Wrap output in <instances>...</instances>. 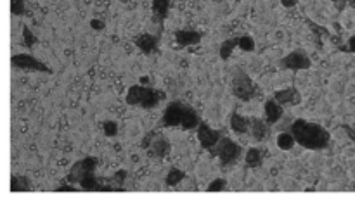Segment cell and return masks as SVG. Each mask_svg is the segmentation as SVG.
Here are the masks:
<instances>
[{
  "instance_id": "obj_21",
  "label": "cell",
  "mask_w": 355,
  "mask_h": 202,
  "mask_svg": "<svg viewBox=\"0 0 355 202\" xmlns=\"http://www.w3.org/2000/svg\"><path fill=\"white\" fill-rule=\"evenodd\" d=\"M236 47H239V38H231V40H225L220 47V57L222 61H227L231 57V52L234 50Z\"/></svg>"
},
{
  "instance_id": "obj_31",
  "label": "cell",
  "mask_w": 355,
  "mask_h": 202,
  "mask_svg": "<svg viewBox=\"0 0 355 202\" xmlns=\"http://www.w3.org/2000/svg\"><path fill=\"white\" fill-rule=\"evenodd\" d=\"M343 130H345V132H346V133H348V135H350V138H352V140L355 142V132H353V130H352V128H350V126H346V125L343 126Z\"/></svg>"
},
{
  "instance_id": "obj_16",
  "label": "cell",
  "mask_w": 355,
  "mask_h": 202,
  "mask_svg": "<svg viewBox=\"0 0 355 202\" xmlns=\"http://www.w3.org/2000/svg\"><path fill=\"white\" fill-rule=\"evenodd\" d=\"M135 45H137L144 54H153L156 52V49H158V36L146 33V35H141L135 40Z\"/></svg>"
},
{
  "instance_id": "obj_8",
  "label": "cell",
  "mask_w": 355,
  "mask_h": 202,
  "mask_svg": "<svg viewBox=\"0 0 355 202\" xmlns=\"http://www.w3.org/2000/svg\"><path fill=\"white\" fill-rule=\"evenodd\" d=\"M310 57L307 56L305 52H291L286 57H282L281 66L286 67V69L291 71H300V69H308L310 67Z\"/></svg>"
},
{
  "instance_id": "obj_23",
  "label": "cell",
  "mask_w": 355,
  "mask_h": 202,
  "mask_svg": "<svg viewBox=\"0 0 355 202\" xmlns=\"http://www.w3.org/2000/svg\"><path fill=\"white\" fill-rule=\"evenodd\" d=\"M184 178H185L184 171L177 170V168H172V170L168 171V175H167V185H170V187H175V185H179Z\"/></svg>"
},
{
  "instance_id": "obj_12",
  "label": "cell",
  "mask_w": 355,
  "mask_h": 202,
  "mask_svg": "<svg viewBox=\"0 0 355 202\" xmlns=\"http://www.w3.org/2000/svg\"><path fill=\"white\" fill-rule=\"evenodd\" d=\"M265 119H267L269 125H276L279 119L282 117V114H284V111H282V106L277 102L276 99H270L265 102Z\"/></svg>"
},
{
  "instance_id": "obj_30",
  "label": "cell",
  "mask_w": 355,
  "mask_h": 202,
  "mask_svg": "<svg viewBox=\"0 0 355 202\" xmlns=\"http://www.w3.org/2000/svg\"><path fill=\"white\" fill-rule=\"evenodd\" d=\"M297 2H298V0H281V4L284 7H295V6H297Z\"/></svg>"
},
{
  "instance_id": "obj_11",
  "label": "cell",
  "mask_w": 355,
  "mask_h": 202,
  "mask_svg": "<svg viewBox=\"0 0 355 202\" xmlns=\"http://www.w3.org/2000/svg\"><path fill=\"white\" fill-rule=\"evenodd\" d=\"M201 33L194 29H179L175 31V40L180 47H189V45H198L201 42Z\"/></svg>"
},
{
  "instance_id": "obj_19",
  "label": "cell",
  "mask_w": 355,
  "mask_h": 202,
  "mask_svg": "<svg viewBox=\"0 0 355 202\" xmlns=\"http://www.w3.org/2000/svg\"><path fill=\"white\" fill-rule=\"evenodd\" d=\"M31 188V183H29L28 178H24V176H12L11 180V190L12 192H26Z\"/></svg>"
},
{
  "instance_id": "obj_28",
  "label": "cell",
  "mask_w": 355,
  "mask_h": 202,
  "mask_svg": "<svg viewBox=\"0 0 355 202\" xmlns=\"http://www.w3.org/2000/svg\"><path fill=\"white\" fill-rule=\"evenodd\" d=\"M23 36H24V45H28V47H33V45H35L37 38L33 36V33H31V29H29V28L23 29Z\"/></svg>"
},
{
  "instance_id": "obj_18",
  "label": "cell",
  "mask_w": 355,
  "mask_h": 202,
  "mask_svg": "<svg viewBox=\"0 0 355 202\" xmlns=\"http://www.w3.org/2000/svg\"><path fill=\"white\" fill-rule=\"evenodd\" d=\"M168 9H170V0H153V12L159 21L168 16Z\"/></svg>"
},
{
  "instance_id": "obj_7",
  "label": "cell",
  "mask_w": 355,
  "mask_h": 202,
  "mask_svg": "<svg viewBox=\"0 0 355 202\" xmlns=\"http://www.w3.org/2000/svg\"><path fill=\"white\" fill-rule=\"evenodd\" d=\"M12 66L19 67V69H28V71H42V73H52L49 66H45L44 62H40L37 57L29 56V54H18L12 57Z\"/></svg>"
},
{
  "instance_id": "obj_20",
  "label": "cell",
  "mask_w": 355,
  "mask_h": 202,
  "mask_svg": "<svg viewBox=\"0 0 355 202\" xmlns=\"http://www.w3.org/2000/svg\"><path fill=\"white\" fill-rule=\"evenodd\" d=\"M297 144V140H295V137H293V133H281L277 137V147L279 149H282V150H289V149H293V145Z\"/></svg>"
},
{
  "instance_id": "obj_10",
  "label": "cell",
  "mask_w": 355,
  "mask_h": 202,
  "mask_svg": "<svg viewBox=\"0 0 355 202\" xmlns=\"http://www.w3.org/2000/svg\"><path fill=\"white\" fill-rule=\"evenodd\" d=\"M274 99L277 100L281 106H297V104H300V100H302V95H300V92L297 90L295 87L291 88H286V90H279L274 94Z\"/></svg>"
},
{
  "instance_id": "obj_13",
  "label": "cell",
  "mask_w": 355,
  "mask_h": 202,
  "mask_svg": "<svg viewBox=\"0 0 355 202\" xmlns=\"http://www.w3.org/2000/svg\"><path fill=\"white\" fill-rule=\"evenodd\" d=\"M168 152H170V144H168V140L163 137H158L156 140L151 142L149 147H147V154H149L151 157H165V155H168Z\"/></svg>"
},
{
  "instance_id": "obj_22",
  "label": "cell",
  "mask_w": 355,
  "mask_h": 202,
  "mask_svg": "<svg viewBox=\"0 0 355 202\" xmlns=\"http://www.w3.org/2000/svg\"><path fill=\"white\" fill-rule=\"evenodd\" d=\"M262 152L259 149H250L246 152V164L250 168H260L262 166Z\"/></svg>"
},
{
  "instance_id": "obj_27",
  "label": "cell",
  "mask_w": 355,
  "mask_h": 202,
  "mask_svg": "<svg viewBox=\"0 0 355 202\" xmlns=\"http://www.w3.org/2000/svg\"><path fill=\"white\" fill-rule=\"evenodd\" d=\"M225 188V180L223 178H217L213 183L208 185V192H220Z\"/></svg>"
},
{
  "instance_id": "obj_2",
  "label": "cell",
  "mask_w": 355,
  "mask_h": 202,
  "mask_svg": "<svg viewBox=\"0 0 355 202\" xmlns=\"http://www.w3.org/2000/svg\"><path fill=\"white\" fill-rule=\"evenodd\" d=\"M163 97H165L163 92H158V90H154V88L134 85L126 92V102H128L130 106H142L146 109H151V107H154Z\"/></svg>"
},
{
  "instance_id": "obj_33",
  "label": "cell",
  "mask_w": 355,
  "mask_h": 202,
  "mask_svg": "<svg viewBox=\"0 0 355 202\" xmlns=\"http://www.w3.org/2000/svg\"><path fill=\"white\" fill-rule=\"evenodd\" d=\"M333 2L336 4L338 9H343V6H345V4H348V0H333Z\"/></svg>"
},
{
  "instance_id": "obj_9",
  "label": "cell",
  "mask_w": 355,
  "mask_h": 202,
  "mask_svg": "<svg viewBox=\"0 0 355 202\" xmlns=\"http://www.w3.org/2000/svg\"><path fill=\"white\" fill-rule=\"evenodd\" d=\"M185 106L180 102H172L168 104V107L165 109L163 117H162V125L163 126H180V121H182Z\"/></svg>"
},
{
  "instance_id": "obj_5",
  "label": "cell",
  "mask_w": 355,
  "mask_h": 202,
  "mask_svg": "<svg viewBox=\"0 0 355 202\" xmlns=\"http://www.w3.org/2000/svg\"><path fill=\"white\" fill-rule=\"evenodd\" d=\"M97 164H99V161H97L95 157H85V159H82V161L75 163L73 168L70 170V173H68L66 182L68 183H80V182H82V178L87 173L95 171Z\"/></svg>"
},
{
  "instance_id": "obj_14",
  "label": "cell",
  "mask_w": 355,
  "mask_h": 202,
  "mask_svg": "<svg viewBox=\"0 0 355 202\" xmlns=\"http://www.w3.org/2000/svg\"><path fill=\"white\" fill-rule=\"evenodd\" d=\"M251 135L256 142H264L269 137V123L260 117H251Z\"/></svg>"
},
{
  "instance_id": "obj_24",
  "label": "cell",
  "mask_w": 355,
  "mask_h": 202,
  "mask_svg": "<svg viewBox=\"0 0 355 202\" xmlns=\"http://www.w3.org/2000/svg\"><path fill=\"white\" fill-rule=\"evenodd\" d=\"M239 49L244 50V52H253V50H255V40H253L251 36H241Z\"/></svg>"
},
{
  "instance_id": "obj_34",
  "label": "cell",
  "mask_w": 355,
  "mask_h": 202,
  "mask_svg": "<svg viewBox=\"0 0 355 202\" xmlns=\"http://www.w3.org/2000/svg\"><path fill=\"white\" fill-rule=\"evenodd\" d=\"M92 28H97V29H101V28H103L104 26V24L103 23H101V21H92Z\"/></svg>"
},
{
  "instance_id": "obj_6",
  "label": "cell",
  "mask_w": 355,
  "mask_h": 202,
  "mask_svg": "<svg viewBox=\"0 0 355 202\" xmlns=\"http://www.w3.org/2000/svg\"><path fill=\"white\" fill-rule=\"evenodd\" d=\"M220 138H222V133L218 132V130L210 128L206 123H201L198 126V140H200L203 149L213 150L218 142H220Z\"/></svg>"
},
{
  "instance_id": "obj_1",
  "label": "cell",
  "mask_w": 355,
  "mask_h": 202,
  "mask_svg": "<svg viewBox=\"0 0 355 202\" xmlns=\"http://www.w3.org/2000/svg\"><path fill=\"white\" fill-rule=\"evenodd\" d=\"M291 133H293L297 144H300L305 149H324V147L329 145V132L326 128H322L320 125L310 123V121L305 119H297L293 125H291Z\"/></svg>"
},
{
  "instance_id": "obj_25",
  "label": "cell",
  "mask_w": 355,
  "mask_h": 202,
  "mask_svg": "<svg viewBox=\"0 0 355 202\" xmlns=\"http://www.w3.org/2000/svg\"><path fill=\"white\" fill-rule=\"evenodd\" d=\"M12 14L14 16H21L24 14V0H12Z\"/></svg>"
},
{
  "instance_id": "obj_35",
  "label": "cell",
  "mask_w": 355,
  "mask_h": 202,
  "mask_svg": "<svg viewBox=\"0 0 355 202\" xmlns=\"http://www.w3.org/2000/svg\"><path fill=\"white\" fill-rule=\"evenodd\" d=\"M348 6L350 7H355V0H348Z\"/></svg>"
},
{
  "instance_id": "obj_17",
  "label": "cell",
  "mask_w": 355,
  "mask_h": 202,
  "mask_svg": "<svg viewBox=\"0 0 355 202\" xmlns=\"http://www.w3.org/2000/svg\"><path fill=\"white\" fill-rule=\"evenodd\" d=\"M200 125H201V119H200V116H198V112L194 111L192 107L185 106L182 121H180V126H182V130H192V128H198Z\"/></svg>"
},
{
  "instance_id": "obj_15",
  "label": "cell",
  "mask_w": 355,
  "mask_h": 202,
  "mask_svg": "<svg viewBox=\"0 0 355 202\" xmlns=\"http://www.w3.org/2000/svg\"><path fill=\"white\" fill-rule=\"evenodd\" d=\"M231 128H232V132L241 133V135L248 133L251 130V117H244V116L238 114V112H232Z\"/></svg>"
},
{
  "instance_id": "obj_32",
  "label": "cell",
  "mask_w": 355,
  "mask_h": 202,
  "mask_svg": "<svg viewBox=\"0 0 355 202\" xmlns=\"http://www.w3.org/2000/svg\"><path fill=\"white\" fill-rule=\"evenodd\" d=\"M350 50V52H355V36H352V38L348 40V47H346Z\"/></svg>"
},
{
  "instance_id": "obj_3",
  "label": "cell",
  "mask_w": 355,
  "mask_h": 202,
  "mask_svg": "<svg viewBox=\"0 0 355 202\" xmlns=\"http://www.w3.org/2000/svg\"><path fill=\"white\" fill-rule=\"evenodd\" d=\"M211 152L220 157L222 166H231V164L238 163V159L241 157V152H243V150H241V147L236 144V142H232L231 138L223 137V138H220V142H218L217 147H215Z\"/></svg>"
},
{
  "instance_id": "obj_29",
  "label": "cell",
  "mask_w": 355,
  "mask_h": 202,
  "mask_svg": "<svg viewBox=\"0 0 355 202\" xmlns=\"http://www.w3.org/2000/svg\"><path fill=\"white\" fill-rule=\"evenodd\" d=\"M56 190H57V192H68V190H70V192H73V190H75V187H73V185L70 183V185H62V187H57Z\"/></svg>"
},
{
  "instance_id": "obj_4",
  "label": "cell",
  "mask_w": 355,
  "mask_h": 202,
  "mask_svg": "<svg viewBox=\"0 0 355 202\" xmlns=\"http://www.w3.org/2000/svg\"><path fill=\"white\" fill-rule=\"evenodd\" d=\"M232 94L241 100H251L256 94V88L250 76L241 69H236L234 78H232Z\"/></svg>"
},
{
  "instance_id": "obj_26",
  "label": "cell",
  "mask_w": 355,
  "mask_h": 202,
  "mask_svg": "<svg viewBox=\"0 0 355 202\" xmlns=\"http://www.w3.org/2000/svg\"><path fill=\"white\" fill-rule=\"evenodd\" d=\"M104 133L108 135V137H115V135L118 133V125L115 123V121H106V123H104Z\"/></svg>"
}]
</instances>
